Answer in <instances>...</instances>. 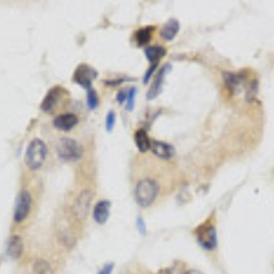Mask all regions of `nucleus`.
I'll return each instance as SVG.
<instances>
[{"label":"nucleus","mask_w":274,"mask_h":274,"mask_svg":"<svg viewBox=\"0 0 274 274\" xmlns=\"http://www.w3.org/2000/svg\"><path fill=\"white\" fill-rule=\"evenodd\" d=\"M159 194V187L156 184V181L151 178H144L139 181V184L134 188V200L140 207H148L154 203Z\"/></svg>","instance_id":"1"},{"label":"nucleus","mask_w":274,"mask_h":274,"mask_svg":"<svg viewBox=\"0 0 274 274\" xmlns=\"http://www.w3.org/2000/svg\"><path fill=\"white\" fill-rule=\"evenodd\" d=\"M45 156H47V146L44 144L43 140L34 139L28 146L25 154V162L30 170H37L43 166Z\"/></svg>","instance_id":"2"},{"label":"nucleus","mask_w":274,"mask_h":274,"mask_svg":"<svg viewBox=\"0 0 274 274\" xmlns=\"http://www.w3.org/2000/svg\"><path fill=\"white\" fill-rule=\"evenodd\" d=\"M58 156L61 158L62 161L70 162V161H77L82 156V148L74 139L70 137H63L59 140L57 146Z\"/></svg>","instance_id":"3"},{"label":"nucleus","mask_w":274,"mask_h":274,"mask_svg":"<svg viewBox=\"0 0 274 274\" xmlns=\"http://www.w3.org/2000/svg\"><path fill=\"white\" fill-rule=\"evenodd\" d=\"M30 207H32V198L26 189H22L17 196L15 200V208H14V221L17 223L24 222L28 218L30 213Z\"/></svg>","instance_id":"4"},{"label":"nucleus","mask_w":274,"mask_h":274,"mask_svg":"<svg viewBox=\"0 0 274 274\" xmlns=\"http://www.w3.org/2000/svg\"><path fill=\"white\" fill-rule=\"evenodd\" d=\"M98 77V71L89 67L88 65H80L77 67L76 73L73 76V81L77 82L78 85H81L82 88H85L86 90L90 89V85H92V81Z\"/></svg>","instance_id":"5"},{"label":"nucleus","mask_w":274,"mask_h":274,"mask_svg":"<svg viewBox=\"0 0 274 274\" xmlns=\"http://www.w3.org/2000/svg\"><path fill=\"white\" fill-rule=\"evenodd\" d=\"M92 198L94 195L90 191H84L78 195V198L74 200V206H73V211L78 219H85L88 213H89L90 203H92Z\"/></svg>","instance_id":"6"},{"label":"nucleus","mask_w":274,"mask_h":274,"mask_svg":"<svg viewBox=\"0 0 274 274\" xmlns=\"http://www.w3.org/2000/svg\"><path fill=\"white\" fill-rule=\"evenodd\" d=\"M198 241L204 250H214L217 246V232L214 225L202 226L198 232Z\"/></svg>","instance_id":"7"},{"label":"nucleus","mask_w":274,"mask_h":274,"mask_svg":"<svg viewBox=\"0 0 274 274\" xmlns=\"http://www.w3.org/2000/svg\"><path fill=\"white\" fill-rule=\"evenodd\" d=\"M62 92H63V89L61 86H54L52 89L48 90V94L45 95V98H44V100L41 102V106H40L44 113H52L54 110L57 109L58 104L61 102Z\"/></svg>","instance_id":"8"},{"label":"nucleus","mask_w":274,"mask_h":274,"mask_svg":"<svg viewBox=\"0 0 274 274\" xmlns=\"http://www.w3.org/2000/svg\"><path fill=\"white\" fill-rule=\"evenodd\" d=\"M78 122H80V119L76 114L65 113L58 115L57 118L54 119V126L59 130H63V132H69L73 128H76Z\"/></svg>","instance_id":"9"},{"label":"nucleus","mask_w":274,"mask_h":274,"mask_svg":"<svg viewBox=\"0 0 274 274\" xmlns=\"http://www.w3.org/2000/svg\"><path fill=\"white\" fill-rule=\"evenodd\" d=\"M225 85L232 94H236L240 89V86L246 82L247 77L244 73H223Z\"/></svg>","instance_id":"10"},{"label":"nucleus","mask_w":274,"mask_h":274,"mask_svg":"<svg viewBox=\"0 0 274 274\" xmlns=\"http://www.w3.org/2000/svg\"><path fill=\"white\" fill-rule=\"evenodd\" d=\"M170 69H171L170 65H165V66L161 67V70L158 71L155 80H154V84H152L150 90H148V94H147V99L154 100L156 96L159 95V92H161V89H162L163 80H165V76L167 74V70H170Z\"/></svg>","instance_id":"11"},{"label":"nucleus","mask_w":274,"mask_h":274,"mask_svg":"<svg viewBox=\"0 0 274 274\" xmlns=\"http://www.w3.org/2000/svg\"><path fill=\"white\" fill-rule=\"evenodd\" d=\"M6 252L10 258L13 259H18L22 255L24 252V241L22 239L18 236V235H13L7 240V248H6Z\"/></svg>","instance_id":"12"},{"label":"nucleus","mask_w":274,"mask_h":274,"mask_svg":"<svg viewBox=\"0 0 274 274\" xmlns=\"http://www.w3.org/2000/svg\"><path fill=\"white\" fill-rule=\"evenodd\" d=\"M110 207H111V203H110L109 200H100V202H98L94 208L95 222L99 223V225H103V223L107 222V219L110 217Z\"/></svg>","instance_id":"13"},{"label":"nucleus","mask_w":274,"mask_h":274,"mask_svg":"<svg viewBox=\"0 0 274 274\" xmlns=\"http://www.w3.org/2000/svg\"><path fill=\"white\" fill-rule=\"evenodd\" d=\"M151 150L158 158L162 159H171L175 155L174 147L163 142H152Z\"/></svg>","instance_id":"14"},{"label":"nucleus","mask_w":274,"mask_h":274,"mask_svg":"<svg viewBox=\"0 0 274 274\" xmlns=\"http://www.w3.org/2000/svg\"><path fill=\"white\" fill-rule=\"evenodd\" d=\"M178 30H180V24H178V21L174 18H171L162 26L161 36L163 40H167V41H169V40H173V38L177 36Z\"/></svg>","instance_id":"15"},{"label":"nucleus","mask_w":274,"mask_h":274,"mask_svg":"<svg viewBox=\"0 0 274 274\" xmlns=\"http://www.w3.org/2000/svg\"><path fill=\"white\" fill-rule=\"evenodd\" d=\"M134 143L140 152H147L151 150V139L148 137V133L144 129H139L134 132Z\"/></svg>","instance_id":"16"},{"label":"nucleus","mask_w":274,"mask_h":274,"mask_svg":"<svg viewBox=\"0 0 274 274\" xmlns=\"http://www.w3.org/2000/svg\"><path fill=\"white\" fill-rule=\"evenodd\" d=\"M144 54L148 61L151 62V65H158L159 59L166 55V48L162 45H152V47H146Z\"/></svg>","instance_id":"17"},{"label":"nucleus","mask_w":274,"mask_h":274,"mask_svg":"<svg viewBox=\"0 0 274 274\" xmlns=\"http://www.w3.org/2000/svg\"><path fill=\"white\" fill-rule=\"evenodd\" d=\"M152 33H154V26H146V28L139 29L134 34L137 45H146L151 41Z\"/></svg>","instance_id":"18"},{"label":"nucleus","mask_w":274,"mask_h":274,"mask_svg":"<svg viewBox=\"0 0 274 274\" xmlns=\"http://www.w3.org/2000/svg\"><path fill=\"white\" fill-rule=\"evenodd\" d=\"M33 274H52V267L47 260L38 259L33 265Z\"/></svg>","instance_id":"19"},{"label":"nucleus","mask_w":274,"mask_h":274,"mask_svg":"<svg viewBox=\"0 0 274 274\" xmlns=\"http://www.w3.org/2000/svg\"><path fill=\"white\" fill-rule=\"evenodd\" d=\"M86 100H88V107L90 110H95L99 104V99H98V95L94 89L88 90V95H86Z\"/></svg>","instance_id":"20"},{"label":"nucleus","mask_w":274,"mask_h":274,"mask_svg":"<svg viewBox=\"0 0 274 274\" xmlns=\"http://www.w3.org/2000/svg\"><path fill=\"white\" fill-rule=\"evenodd\" d=\"M134 96H136V88H130L128 90V96H126V110L132 111L133 104H134Z\"/></svg>","instance_id":"21"},{"label":"nucleus","mask_w":274,"mask_h":274,"mask_svg":"<svg viewBox=\"0 0 274 274\" xmlns=\"http://www.w3.org/2000/svg\"><path fill=\"white\" fill-rule=\"evenodd\" d=\"M114 125H115V114H114L113 111H110V113L107 114V118H106V129H107L109 132H111Z\"/></svg>","instance_id":"22"},{"label":"nucleus","mask_w":274,"mask_h":274,"mask_svg":"<svg viewBox=\"0 0 274 274\" xmlns=\"http://www.w3.org/2000/svg\"><path fill=\"white\" fill-rule=\"evenodd\" d=\"M156 69H158V65H151V67H150V69H148V70L146 71V74H144V78H143L144 84H147V82H148V80L151 78L152 73H154V71H155Z\"/></svg>","instance_id":"23"},{"label":"nucleus","mask_w":274,"mask_h":274,"mask_svg":"<svg viewBox=\"0 0 274 274\" xmlns=\"http://www.w3.org/2000/svg\"><path fill=\"white\" fill-rule=\"evenodd\" d=\"M159 274H180V270L177 267H166Z\"/></svg>","instance_id":"24"},{"label":"nucleus","mask_w":274,"mask_h":274,"mask_svg":"<svg viewBox=\"0 0 274 274\" xmlns=\"http://www.w3.org/2000/svg\"><path fill=\"white\" fill-rule=\"evenodd\" d=\"M113 267H114L113 263H109V265L103 266V267H102V270L99 271V274H111V271H113Z\"/></svg>","instance_id":"25"},{"label":"nucleus","mask_w":274,"mask_h":274,"mask_svg":"<svg viewBox=\"0 0 274 274\" xmlns=\"http://www.w3.org/2000/svg\"><path fill=\"white\" fill-rule=\"evenodd\" d=\"M126 96H128V92H126V90H121L118 96H117V102H118V103H123V102L126 100Z\"/></svg>","instance_id":"26"},{"label":"nucleus","mask_w":274,"mask_h":274,"mask_svg":"<svg viewBox=\"0 0 274 274\" xmlns=\"http://www.w3.org/2000/svg\"><path fill=\"white\" fill-rule=\"evenodd\" d=\"M137 225H139L140 232L144 235V233H146V229H144V221H143V218H137Z\"/></svg>","instance_id":"27"},{"label":"nucleus","mask_w":274,"mask_h":274,"mask_svg":"<svg viewBox=\"0 0 274 274\" xmlns=\"http://www.w3.org/2000/svg\"><path fill=\"white\" fill-rule=\"evenodd\" d=\"M122 82V80H117V81H106V84L107 85H118V84H121Z\"/></svg>","instance_id":"28"},{"label":"nucleus","mask_w":274,"mask_h":274,"mask_svg":"<svg viewBox=\"0 0 274 274\" xmlns=\"http://www.w3.org/2000/svg\"><path fill=\"white\" fill-rule=\"evenodd\" d=\"M184 274H204L203 271H200V270H188V271H185Z\"/></svg>","instance_id":"29"}]
</instances>
